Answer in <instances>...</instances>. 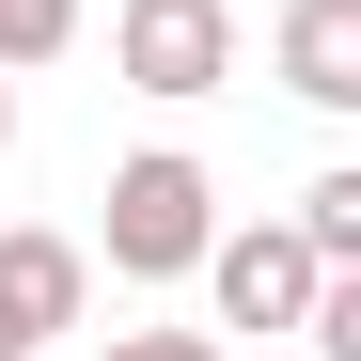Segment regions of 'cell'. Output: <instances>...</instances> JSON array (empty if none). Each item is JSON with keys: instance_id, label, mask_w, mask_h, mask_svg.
Returning <instances> with one entry per match:
<instances>
[{"instance_id": "cell-3", "label": "cell", "mask_w": 361, "mask_h": 361, "mask_svg": "<svg viewBox=\"0 0 361 361\" xmlns=\"http://www.w3.org/2000/svg\"><path fill=\"white\" fill-rule=\"evenodd\" d=\"M94 298V252L79 235H0V361H47Z\"/></svg>"}, {"instance_id": "cell-5", "label": "cell", "mask_w": 361, "mask_h": 361, "mask_svg": "<svg viewBox=\"0 0 361 361\" xmlns=\"http://www.w3.org/2000/svg\"><path fill=\"white\" fill-rule=\"evenodd\" d=\"M283 94L361 110V0H283Z\"/></svg>"}, {"instance_id": "cell-9", "label": "cell", "mask_w": 361, "mask_h": 361, "mask_svg": "<svg viewBox=\"0 0 361 361\" xmlns=\"http://www.w3.org/2000/svg\"><path fill=\"white\" fill-rule=\"evenodd\" d=\"M0 142H16V94H0Z\"/></svg>"}, {"instance_id": "cell-4", "label": "cell", "mask_w": 361, "mask_h": 361, "mask_svg": "<svg viewBox=\"0 0 361 361\" xmlns=\"http://www.w3.org/2000/svg\"><path fill=\"white\" fill-rule=\"evenodd\" d=\"M204 283H220V314H235V330H298L314 252H298V220H235V235H204Z\"/></svg>"}, {"instance_id": "cell-2", "label": "cell", "mask_w": 361, "mask_h": 361, "mask_svg": "<svg viewBox=\"0 0 361 361\" xmlns=\"http://www.w3.org/2000/svg\"><path fill=\"white\" fill-rule=\"evenodd\" d=\"M110 63H126V94L189 110V94L235 79V16L220 0H110Z\"/></svg>"}, {"instance_id": "cell-1", "label": "cell", "mask_w": 361, "mask_h": 361, "mask_svg": "<svg viewBox=\"0 0 361 361\" xmlns=\"http://www.w3.org/2000/svg\"><path fill=\"white\" fill-rule=\"evenodd\" d=\"M204 235H220V173L189 142H142L126 173H110V267H126V283H189Z\"/></svg>"}, {"instance_id": "cell-6", "label": "cell", "mask_w": 361, "mask_h": 361, "mask_svg": "<svg viewBox=\"0 0 361 361\" xmlns=\"http://www.w3.org/2000/svg\"><path fill=\"white\" fill-rule=\"evenodd\" d=\"M298 252H314V267H361V173H314V189H298Z\"/></svg>"}, {"instance_id": "cell-8", "label": "cell", "mask_w": 361, "mask_h": 361, "mask_svg": "<svg viewBox=\"0 0 361 361\" xmlns=\"http://www.w3.org/2000/svg\"><path fill=\"white\" fill-rule=\"evenodd\" d=\"M110 361H220V330H110Z\"/></svg>"}, {"instance_id": "cell-7", "label": "cell", "mask_w": 361, "mask_h": 361, "mask_svg": "<svg viewBox=\"0 0 361 361\" xmlns=\"http://www.w3.org/2000/svg\"><path fill=\"white\" fill-rule=\"evenodd\" d=\"M79 47V0H0V63H63Z\"/></svg>"}]
</instances>
